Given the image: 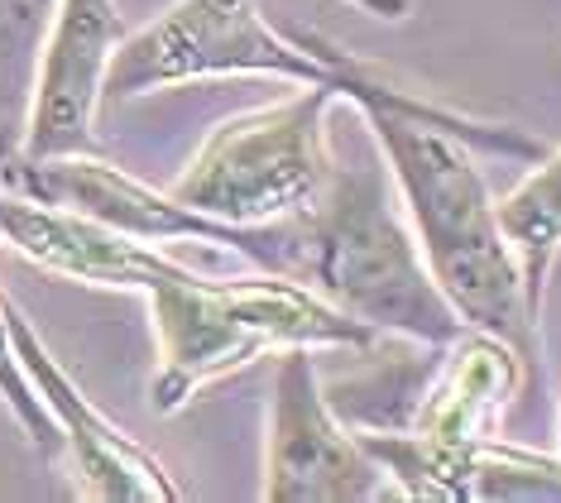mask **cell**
<instances>
[{"instance_id":"1","label":"cell","mask_w":561,"mask_h":503,"mask_svg":"<svg viewBox=\"0 0 561 503\" xmlns=\"http://www.w3.org/2000/svg\"><path fill=\"white\" fill-rule=\"evenodd\" d=\"M351 106L365 115L385 153L399 202L408 206V226L423 244L446 302L461 312L466 327L504 335L528 365H538L542 312L528 302L523 260L504 236L500 202L484 183L476 153H504L533 168L552 145L523 135L518 125H490L446 111L393 87L375 68L351 92Z\"/></svg>"},{"instance_id":"2","label":"cell","mask_w":561,"mask_h":503,"mask_svg":"<svg viewBox=\"0 0 561 503\" xmlns=\"http://www.w3.org/2000/svg\"><path fill=\"white\" fill-rule=\"evenodd\" d=\"M159 365L149 403L159 418L183 412L207 384L278 351H369L379 331L336 312L322 293L293 274L202 278L183 268L145 293Z\"/></svg>"},{"instance_id":"3","label":"cell","mask_w":561,"mask_h":503,"mask_svg":"<svg viewBox=\"0 0 561 503\" xmlns=\"http://www.w3.org/2000/svg\"><path fill=\"white\" fill-rule=\"evenodd\" d=\"M293 278L379 335H403L427 351H446L466 331L427 268L389 168H336L331 187L298 216Z\"/></svg>"},{"instance_id":"4","label":"cell","mask_w":561,"mask_h":503,"mask_svg":"<svg viewBox=\"0 0 561 503\" xmlns=\"http://www.w3.org/2000/svg\"><path fill=\"white\" fill-rule=\"evenodd\" d=\"M207 77H278L293 87H327L336 101H351L369 68L317 34H278L260 0H173L145 30L121 38L106 72V101H135Z\"/></svg>"},{"instance_id":"5","label":"cell","mask_w":561,"mask_h":503,"mask_svg":"<svg viewBox=\"0 0 561 503\" xmlns=\"http://www.w3.org/2000/svg\"><path fill=\"white\" fill-rule=\"evenodd\" d=\"M331 101L336 92L327 87H302L298 96L221 121L169 192L193 212L245 230L308 216L336 178L327 149Z\"/></svg>"},{"instance_id":"6","label":"cell","mask_w":561,"mask_h":503,"mask_svg":"<svg viewBox=\"0 0 561 503\" xmlns=\"http://www.w3.org/2000/svg\"><path fill=\"white\" fill-rule=\"evenodd\" d=\"M5 187L24 192L34 202H54V206H72L82 216L125 230L135 240L149 244H221L254 260L260 268L274 274H293V244H298V221L284 226H226L216 216L193 212L187 202H178L173 192H159L149 183L130 178L125 168L106 163L101 153H58V159H24L10 153L5 163Z\"/></svg>"},{"instance_id":"7","label":"cell","mask_w":561,"mask_h":503,"mask_svg":"<svg viewBox=\"0 0 561 503\" xmlns=\"http://www.w3.org/2000/svg\"><path fill=\"white\" fill-rule=\"evenodd\" d=\"M385 494V470L360 446L322 389L312 351H278L270 427H264V503H365Z\"/></svg>"},{"instance_id":"8","label":"cell","mask_w":561,"mask_h":503,"mask_svg":"<svg viewBox=\"0 0 561 503\" xmlns=\"http://www.w3.org/2000/svg\"><path fill=\"white\" fill-rule=\"evenodd\" d=\"M125 34L130 30L116 0H58L15 153H96V111L106 101V72Z\"/></svg>"},{"instance_id":"9","label":"cell","mask_w":561,"mask_h":503,"mask_svg":"<svg viewBox=\"0 0 561 503\" xmlns=\"http://www.w3.org/2000/svg\"><path fill=\"white\" fill-rule=\"evenodd\" d=\"M10 341H15V355L24 374H30L34 393L44 398L48 418H54V427L62 436V456H68L72 475H78V489L87 499H96V503H178L183 499L173 475L78 389V379L58 365V355L44 345L34 321L20 312V302H10Z\"/></svg>"},{"instance_id":"10","label":"cell","mask_w":561,"mask_h":503,"mask_svg":"<svg viewBox=\"0 0 561 503\" xmlns=\"http://www.w3.org/2000/svg\"><path fill=\"white\" fill-rule=\"evenodd\" d=\"M0 240L15 244L30 264L48 268L58 278H78L92 288H121V293H149L163 278H178L187 264L163 254L159 244L135 240L125 230L82 216L72 206L34 202L24 192L0 187Z\"/></svg>"},{"instance_id":"11","label":"cell","mask_w":561,"mask_h":503,"mask_svg":"<svg viewBox=\"0 0 561 503\" xmlns=\"http://www.w3.org/2000/svg\"><path fill=\"white\" fill-rule=\"evenodd\" d=\"M442 355L446 359H442L437 384L408 412V432L423 436L437 450H461L494 436L500 412L518 393L528 359L504 335L476 331V327H466Z\"/></svg>"},{"instance_id":"12","label":"cell","mask_w":561,"mask_h":503,"mask_svg":"<svg viewBox=\"0 0 561 503\" xmlns=\"http://www.w3.org/2000/svg\"><path fill=\"white\" fill-rule=\"evenodd\" d=\"M504 236L514 240L523 278H528V302L542 312L547 274L561 254V149H547L533 173L500 202Z\"/></svg>"},{"instance_id":"13","label":"cell","mask_w":561,"mask_h":503,"mask_svg":"<svg viewBox=\"0 0 561 503\" xmlns=\"http://www.w3.org/2000/svg\"><path fill=\"white\" fill-rule=\"evenodd\" d=\"M10 153H15V139L0 130V187H5ZM0 403L10 408V418L20 422V432L30 436L34 450H44V456H62V436L54 427V418H48L44 398L34 393L30 374H24V365H20L15 341H10V298H5V288H0Z\"/></svg>"},{"instance_id":"14","label":"cell","mask_w":561,"mask_h":503,"mask_svg":"<svg viewBox=\"0 0 561 503\" xmlns=\"http://www.w3.org/2000/svg\"><path fill=\"white\" fill-rule=\"evenodd\" d=\"M355 10H365V15L375 20H403L408 10H413V0H351Z\"/></svg>"},{"instance_id":"15","label":"cell","mask_w":561,"mask_h":503,"mask_svg":"<svg viewBox=\"0 0 561 503\" xmlns=\"http://www.w3.org/2000/svg\"><path fill=\"white\" fill-rule=\"evenodd\" d=\"M34 5H39V0H0V24L5 20H30Z\"/></svg>"}]
</instances>
